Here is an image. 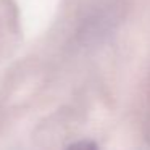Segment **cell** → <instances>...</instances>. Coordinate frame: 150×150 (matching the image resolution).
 Instances as JSON below:
<instances>
[{
    "label": "cell",
    "instance_id": "1",
    "mask_svg": "<svg viewBox=\"0 0 150 150\" xmlns=\"http://www.w3.org/2000/svg\"><path fill=\"white\" fill-rule=\"evenodd\" d=\"M66 150H98L97 144L92 140H78V142L71 144Z\"/></svg>",
    "mask_w": 150,
    "mask_h": 150
}]
</instances>
